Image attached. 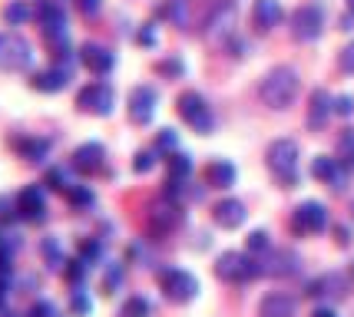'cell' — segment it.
I'll list each match as a JSON object with an SVG mask.
<instances>
[{
  "label": "cell",
  "mask_w": 354,
  "mask_h": 317,
  "mask_svg": "<svg viewBox=\"0 0 354 317\" xmlns=\"http://www.w3.org/2000/svg\"><path fill=\"white\" fill-rule=\"evenodd\" d=\"M40 251H44V261L50 268H57V271L66 268V258H63V248L57 238H44V242H40Z\"/></svg>",
  "instance_id": "obj_26"
},
{
  "label": "cell",
  "mask_w": 354,
  "mask_h": 317,
  "mask_svg": "<svg viewBox=\"0 0 354 317\" xmlns=\"http://www.w3.org/2000/svg\"><path fill=\"white\" fill-rule=\"evenodd\" d=\"M248 251H268V231H252L248 235Z\"/></svg>",
  "instance_id": "obj_36"
},
{
  "label": "cell",
  "mask_w": 354,
  "mask_h": 317,
  "mask_svg": "<svg viewBox=\"0 0 354 317\" xmlns=\"http://www.w3.org/2000/svg\"><path fill=\"white\" fill-rule=\"evenodd\" d=\"M205 182L212 189H229L232 182H235V166H232L229 159H212L205 166Z\"/></svg>",
  "instance_id": "obj_22"
},
{
  "label": "cell",
  "mask_w": 354,
  "mask_h": 317,
  "mask_svg": "<svg viewBox=\"0 0 354 317\" xmlns=\"http://www.w3.org/2000/svg\"><path fill=\"white\" fill-rule=\"evenodd\" d=\"M27 317H60V314H57V307L50 301H37L30 311H27Z\"/></svg>",
  "instance_id": "obj_38"
},
{
  "label": "cell",
  "mask_w": 354,
  "mask_h": 317,
  "mask_svg": "<svg viewBox=\"0 0 354 317\" xmlns=\"http://www.w3.org/2000/svg\"><path fill=\"white\" fill-rule=\"evenodd\" d=\"M331 109H335L338 116H351V113H354V99H351V96H338V99L331 103Z\"/></svg>",
  "instance_id": "obj_42"
},
{
  "label": "cell",
  "mask_w": 354,
  "mask_h": 317,
  "mask_svg": "<svg viewBox=\"0 0 354 317\" xmlns=\"http://www.w3.org/2000/svg\"><path fill=\"white\" fill-rule=\"evenodd\" d=\"M14 149L27 159V162H44L46 152H50V142L46 139H33V136H20L14 139Z\"/></svg>",
  "instance_id": "obj_23"
},
{
  "label": "cell",
  "mask_w": 354,
  "mask_h": 317,
  "mask_svg": "<svg viewBox=\"0 0 354 317\" xmlns=\"http://www.w3.org/2000/svg\"><path fill=\"white\" fill-rule=\"evenodd\" d=\"M156 113V90L153 86H133L129 93V119L136 126H146Z\"/></svg>",
  "instance_id": "obj_13"
},
{
  "label": "cell",
  "mask_w": 354,
  "mask_h": 317,
  "mask_svg": "<svg viewBox=\"0 0 354 317\" xmlns=\"http://www.w3.org/2000/svg\"><path fill=\"white\" fill-rule=\"evenodd\" d=\"M120 317H149V301L146 298H129V301L120 307Z\"/></svg>",
  "instance_id": "obj_29"
},
{
  "label": "cell",
  "mask_w": 354,
  "mask_h": 317,
  "mask_svg": "<svg viewBox=\"0 0 354 317\" xmlns=\"http://www.w3.org/2000/svg\"><path fill=\"white\" fill-rule=\"evenodd\" d=\"M33 60V46L17 37V33H7L0 37V66L3 70H27Z\"/></svg>",
  "instance_id": "obj_6"
},
{
  "label": "cell",
  "mask_w": 354,
  "mask_h": 317,
  "mask_svg": "<svg viewBox=\"0 0 354 317\" xmlns=\"http://www.w3.org/2000/svg\"><path fill=\"white\" fill-rule=\"evenodd\" d=\"M176 109H179V116H183L196 133H202V136H205V133H212L216 119H212V109H209V103L202 99L199 93H192V90L183 93V96H179V103H176Z\"/></svg>",
  "instance_id": "obj_4"
},
{
  "label": "cell",
  "mask_w": 354,
  "mask_h": 317,
  "mask_svg": "<svg viewBox=\"0 0 354 317\" xmlns=\"http://www.w3.org/2000/svg\"><path fill=\"white\" fill-rule=\"evenodd\" d=\"M179 222H183V211H179V205H169V202H159V209H153V215H149V228L159 235L172 231Z\"/></svg>",
  "instance_id": "obj_20"
},
{
  "label": "cell",
  "mask_w": 354,
  "mask_h": 317,
  "mask_svg": "<svg viewBox=\"0 0 354 317\" xmlns=\"http://www.w3.org/2000/svg\"><path fill=\"white\" fill-rule=\"evenodd\" d=\"M14 205H17V215L33 222V225H40L46 218V198H44V189H40V185H27V189L17 195Z\"/></svg>",
  "instance_id": "obj_10"
},
{
  "label": "cell",
  "mask_w": 354,
  "mask_h": 317,
  "mask_svg": "<svg viewBox=\"0 0 354 317\" xmlns=\"http://www.w3.org/2000/svg\"><path fill=\"white\" fill-rule=\"evenodd\" d=\"M245 205L239 202V198H222L216 209H212V218H216L218 228H239L245 225Z\"/></svg>",
  "instance_id": "obj_16"
},
{
  "label": "cell",
  "mask_w": 354,
  "mask_h": 317,
  "mask_svg": "<svg viewBox=\"0 0 354 317\" xmlns=\"http://www.w3.org/2000/svg\"><path fill=\"white\" fill-rule=\"evenodd\" d=\"M77 60L83 63L90 73H96V76L109 73V70L116 66L113 50H106V46H100V44H83V46H80V53H77Z\"/></svg>",
  "instance_id": "obj_12"
},
{
  "label": "cell",
  "mask_w": 354,
  "mask_h": 317,
  "mask_svg": "<svg viewBox=\"0 0 354 317\" xmlns=\"http://www.w3.org/2000/svg\"><path fill=\"white\" fill-rule=\"evenodd\" d=\"M103 162H106V152H103L100 142H83V146L73 152V169H80L83 175L103 172Z\"/></svg>",
  "instance_id": "obj_15"
},
{
  "label": "cell",
  "mask_w": 354,
  "mask_h": 317,
  "mask_svg": "<svg viewBox=\"0 0 354 317\" xmlns=\"http://www.w3.org/2000/svg\"><path fill=\"white\" fill-rule=\"evenodd\" d=\"M66 198H70V205H73V209H90L93 205V192L86 189V185H70Z\"/></svg>",
  "instance_id": "obj_30"
},
{
  "label": "cell",
  "mask_w": 354,
  "mask_h": 317,
  "mask_svg": "<svg viewBox=\"0 0 354 317\" xmlns=\"http://www.w3.org/2000/svg\"><path fill=\"white\" fill-rule=\"evenodd\" d=\"M335 238H338L341 248H348V244H351V231H348L344 225H335Z\"/></svg>",
  "instance_id": "obj_46"
},
{
  "label": "cell",
  "mask_w": 354,
  "mask_h": 317,
  "mask_svg": "<svg viewBox=\"0 0 354 317\" xmlns=\"http://www.w3.org/2000/svg\"><path fill=\"white\" fill-rule=\"evenodd\" d=\"M63 274H66V281H70V285L83 281V274H86V261H83V258H77V261H66Z\"/></svg>",
  "instance_id": "obj_35"
},
{
  "label": "cell",
  "mask_w": 354,
  "mask_h": 317,
  "mask_svg": "<svg viewBox=\"0 0 354 317\" xmlns=\"http://www.w3.org/2000/svg\"><path fill=\"white\" fill-rule=\"evenodd\" d=\"M338 155L344 166H354V126L351 129H344L338 136Z\"/></svg>",
  "instance_id": "obj_28"
},
{
  "label": "cell",
  "mask_w": 354,
  "mask_h": 317,
  "mask_svg": "<svg viewBox=\"0 0 354 317\" xmlns=\"http://www.w3.org/2000/svg\"><path fill=\"white\" fill-rule=\"evenodd\" d=\"M27 17H30V7H27L24 0H14V3L3 7V20H7V23H24Z\"/></svg>",
  "instance_id": "obj_31"
},
{
  "label": "cell",
  "mask_w": 354,
  "mask_h": 317,
  "mask_svg": "<svg viewBox=\"0 0 354 317\" xmlns=\"http://www.w3.org/2000/svg\"><path fill=\"white\" fill-rule=\"evenodd\" d=\"M46 185H50V189H57V192H63V195L70 192V179H66V172H63V169H50V172H46Z\"/></svg>",
  "instance_id": "obj_34"
},
{
  "label": "cell",
  "mask_w": 354,
  "mask_h": 317,
  "mask_svg": "<svg viewBox=\"0 0 354 317\" xmlns=\"http://www.w3.org/2000/svg\"><path fill=\"white\" fill-rule=\"evenodd\" d=\"M344 287H348V281L341 278V274H322V278H315L308 285V294L311 298H322V294H344Z\"/></svg>",
  "instance_id": "obj_24"
},
{
  "label": "cell",
  "mask_w": 354,
  "mask_h": 317,
  "mask_svg": "<svg viewBox=\"0 0 354 317\" xmlns=\"http://www.w3.org/2000/svg\"><path fill=\"white\" fill-rule=\"evenodd\" d=\"M292 228L298 235H318L328 228V209L322 202H301L292 215Z\"/></svg>",
  "instance_id": "obj_8"
},
{
  "label": "cell",
  "mask_w": 354,
  "mask_h": 317,
  "mask_svg": "<svg viewBox=\"0 0 354 317\" xmlns=\"http://www.w3.org/2000/svg\"><path fill=\"white\" fill-rule=\"evenodd\" d=\"M77 109L90 116H109L113 113V86L106 83H90L77 93Z\"/></svg>",
  "instance_id": "obj_7"
},
{
  "label": "cell",
  "mask_w": 354,
  "mask_h": 317,
  "mask_svg": "<svg viewBox=\"0 0 354 317\" xmlns=\"http://www.w3.org/2000/svg\"><path fill=\"white\" fill-rule=\"evenodd\" d=\"M70 311L80 317H86L93 311V301L86 298V291H73V298H70Z\"/></svg>",
  "instance_id": "obj_33"
},
{
  "label": "cell",
  "mask_w": 354,
  "mask_h": 317,
  "mask_svg": "<svg viewBox=\"0 0 354 317\" xmlns=\"http://www.w3.org/2000/svg\"><path fill=\"white\" fill-rule=\"evenodd\" d=\"M338 66L344 70V73H354V40L344 50H341V57H338Z\"/></svg>",
  "instance_id": "obj_40"
},
{
  "label": "cell",
  "mask_w": 354,
  "mask_h": 317,
  "mask_svg": "<svg viewBox=\"0 0 354 317\" xmlns=\"http://www.w3.org/2000/svg\"><path fill=\"white\" fill-rule=\"evenodd\" d=\"M348 7H351V14H354V0H348Z\"/></svg>",
  "instance_id": "obj_49"
},
{
  "label": "cell",
  "mask_w": 354,
  "mask_h": 317,
  "mask_svg": "<svg viewBox=\"0 0 354 317\" xmlns=\"http://www.w3.org/2000/svg\"><path fill=\"white\" fill-rule=\"evenodd\" d=\"M252 23L259 27V30H272L281 23V3L278 0H255V7H252Z\"/></svg>",
  "instance_id": "obj_18"
},
{
  "label": "cell",
  "mask_w": 354,
  "mask_h": 317,
  "mask_svg": "<svg viewBox=\"0 0 354 317\" xmlns=\"http://www.w3.org/2000/svg\"><path fill=\"white\" fill-rule=\"evenodd\" d=\"M189 172H192V159L183 155V152H176V155L169 159V182L179 185L183 179H189Z\"/></svg>",
  "instance_id": "obj_27"
},
{
  "label": "cell",
  "mask_w": 354,
  "mask_h": 317,
  "mask_svg": "<svg viewBox=\"0 0 354 317\" xmlns=\"http://www.w3.org/2000/svg\"><path fill=\"white\" fill-rule=\"evenodd\" d=\"M259 314L262 317H295V298L275 291V294H268V298L259 304Z\"/></svg>",
  "instance_id": "obj_21"
},
{
  "label": "cell",
  "mask_w": 354,
  "mask_h": 317,
  "mask_svg": "<svg viewBox=\"0 0 354 317\" xmlns=\"http://www.w3.org/2000/svg\"><path fill=\"white\" fill-rule=\"evenodd\" d=\"M322 27H324V14H322V7H315V3H305V7H298L292 14L295 40H318Z\"/></svg>",
  "instance_id": "obj_9"
},
{
  "label": "cell",
  "mask_w": 354,
  "mask_h": 317,
  "mask_svg": "<svg viewBox=\"0 0 354 317\" xmlns=\"http://www.w3.org/2000/svg\"><path fill=\"white\" fill-rule=\"evenodd\" d=\"M66 83H70V70H63V66L40 70V73H33V79H30V86L40 93H60V90H66Z\"/></svg>",
  "instance_id": "obj_17"
},
{
  "label": "cell",
  "mask_w": 354,
  "mask_h": 317,
  "mask_svg": "<svg viewBox=\"0 0 354 317\" xmlns=\"http://www.w3.org/2000/svg\"><path fill=\"white\" fill-rule=\"evenodd\" d=\"M216 274L222 281H229V285H245L252 278H259V261H252L248 255H239V251H225V255H218L216 261Z\"/></svg>",
  "instance_id": "obj_3"
},
{
  "label": "cell",
  "mask_w": 354,
  "mask_h": 317,
  "mask_svg": "<svg viewBox=\"0 0 354 317\" xmlns=\"http://www.w3.org/2000/svg\"><path fill=\"white\" fill-rule=\"evenodd\" d=\"M156 146H159V149H176V133H172V129H162Z\"/></svg>",
  "instance_id": "obj_45"
},
{
  "label": "cell",
  "mask_w": 354,
  "mask_h": 317,
  "mask_svg": "<svg viewBox=\"0 0 354 317\" xmlns=\"http://www.w3.org/2000/svg\"><path fill=\"white\" fill-rule=\"evenodd\" d=\"M139 44H146V46H149V44H156V33L149 30V27H146V30L139 33Z\"/></svg>",
  "instance_id": "obj_47"
},
{
  "label": "cell",
  "mask_w": 354,
  "mask_h": 317,
  "mask_svg": "<svg viewBox=\"0 0 354 317\" xmlns=\"http://www.w3.org/2000/svg\"><path fill=\"white\" fill-rule=\"evenodd\" d=\"M331 96L324 90H315L308 99V116H305V122H308V129H322L324 122H328V116H331Z\"/></svg>",
  "instance_id": "obj_19"
},
{
  "label": "cell",
  "mask_w": 354,
  "mask_h": 317,
  "mask_svg": "<svg viewBox=\"0 0 354 317\" xmlns=\"http://www.w3.org/2000/svg\"><path fill=\"white\" fill-rule=\"evenodd\" d=\"M265 159H268V169L278 175V182L285 189H295V182H298V142L295 139H275L268 146Z\"/></svg>",
  "instance_id": "obj_2"
},
{
  "label": "cell",
  "mask_w": 354,
  "mask_h": 317,
  "mask_svg": "<svg viewBox=\"0 0 354 317\" xmlns=\"http://www.w3.org/2000/svg\"><path fill=\"white\" fill-rule=\"evenodd\" d=\"M311 317H338V314H335L331 307H315V311H311Z\"/></svg>",
  "instance_id": "obj_48"
},
{
  "label": "cell",
  "mask_w": 354,
  "mask_h": 317,
  "mask_svg": "<svg viewBox=\"0 0 354 317\" xmlns=\"http://www.w3.org/2000/svg\"><path fill=\"white\" fill-rule=\"evenodd\" d=\"M116 285H120V268H109V274L103 278V291H106V294H113V291H116Z\"/></svg>",
  "instance_id": "obj_44"
},
{
  "label": "cell",
  "mask_w": 354,
  "mask_h": 317,
  "mask_svg": "<svg viewBox=\"0 0 354 317\" xmlns=\"http://www.w3.org/2000/svg\"><path fill=\"white\" fill-rule=\"evenodd\" d=\"M77 3V10L83 17H96L100 14V7H103V0H73Z\"/></svg>",
  "instance_id": "obj_41"
},
{
  "label": "cell",
  "mask_w": 354,
  "mask_h": 317,
  "mask_svg": "<svg viewBox=\"0 0 354 317\" xmlns=\"http://www.w3.org/2000/svg\"><path fill=\"white\" fill-rule=\"evenodd\" d=\"M351 211H354V205H351Z\"/></svg>",
  "instance_id": "obj_50"
},
{
  "label": "cell",
  "mask_w": 354,
  "mask_h": 317,
  "mask_svg": "<svg viewBox=\"0 0 354 317\" xmlns=\"http://www.w3.org/2000/svg\"><path fill=\"white\" fill-rule=\"evenodd\" d=\"M153 166H156V152H149V149H142L136 155V162H133V169H136V172H149Z\"/></svg>",
  "instance_id": "obj_39"
},
{
  "label": "cell",
  "mask_w": 354,
  "mask_h": 317,
  "mask_svg": "<svg viewBox=\"0 0 354 317\" xmlns=\"http://www.w3.org/2000/svg\"><path fill=\"white\" fill-rule=\"evenodd\" d=\"M298 261H301V258L295 255V251L281 248V251H268V258L259 265V271L272 274V278H288V274L298 271Z\"/></svg>",
  "instance_id": "obj_14"
},
{
  "label": "cell",
  "mask_w": 354,
  "mask_h": 317,
  "mask_svg": "<svg viewBox=\"0 0 354 317\" xmlns=\"http://www.w3.org/2000/svg\"><path fill=\"white\" fill-rule=\"evenodd\" d=\"M37 20L44 27L46 40H57V37H66V14L57 0H40L37 3Z\"/></svg>",
  "instance_id": "obj_11"
},
{
  "label": "cell",
  "mask_w": 354,
  "mask_h": 317,
  "mask_svg": "<svg viewBox=\"0 0 354 317\" xmlns=\"http://www.w3.org/2000/svg\"><path fill=\"white\" fill-rule=\"evenodd\" d=\"M80 258H83L86 265H90V261H96V258H100V242H86L83 248H80Z\"/></svg>",
  "instance_id": "obj_43"
},
{
  "label": "cell",
  "mask_w": 354,
  "mask_h": 317,
  "mask_svg": "<svg viewBox=\"0 0 354 317\" xmlns=\"http://www.w3.org/2000/svg\"><path fill=\"white\" fill-rule=\"evenodd\" d=\"M156 70H159L162 76H183L185 73V66L179 60H159L156 63Z\"/></svg>",
  "instance_id": "obj_37"
},
{
  "label": "cell",
  "mask_w": 354,
  "mask_h": 317,
  "mask_svg": "<svg viewBox=\"0 0 354 317\" xmlns=\"http://www.w3.org/2000/svg\"><path fill=\"white\" fill-rule=\"evenodd\" d=\"M338 172H341L338 159H331V155H315V162H311V175H315V179H322L331 185V182L338 179Z\"/></svg>",
  "instance_id": "obj_25"
},
{
  "label": "cell",
  "mask_w": 354,
  "mask_h": 317,
  "mask_svg": "<svg viewBox=\"0 0 354 317\" xmlns=\"http://www.w3.org/2000/svg\"><path fill=\"white\" fill-rule=\"evenodd\" d=\"M162 17L172 23H185V0H166L162 3Z\"/></svg>",
  "instance_id": "obj_32"
},
{
  "label": "cell",
  "mask_w": 354,
  "mask_h": 317,
  "mask_svg": "<svg viewBox=\"0 0 354 317\" xmlns=\"http://www.w3.org/2000/svg\"><path fill=\"white\" fill-rule=\"evenodd\" d=\"M298 90H301V83H298V73H295L292 66H275V70H268V73L262 76V83H259V96H262V103L272 106V109L292 106Z\"/></svg>",
  "instance_id": "obj_1"
},
{
  "label": "cell",
  "mask_w": 354,
  "mask_h": 317,
  "mask_svg": "<svg viewBox=\"0 0 354 317\" xmlns=\"http://www.w3.org/2000/svg\"><path fill=\"white\" fill-rule=\"evenodd\" d=\"M159 287H162V294L176 304H185L192 301L196 294H199V281H196V274L183 271V268H169V271L159 274Z\"/></svg>",
  "instance_id": "obj_5"
}]
</instances>
